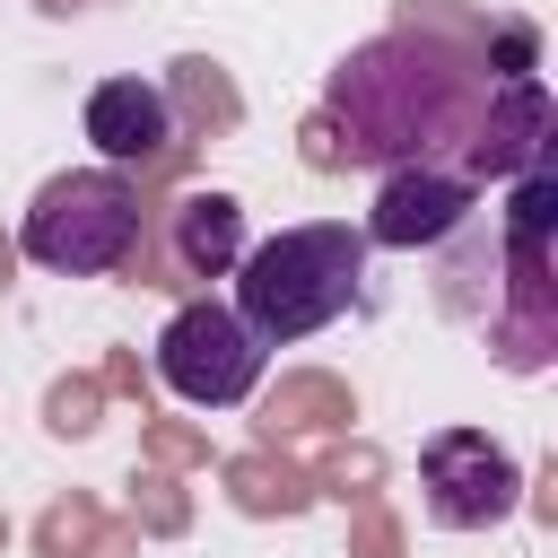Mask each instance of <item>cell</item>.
Here are the masks:
<instances>
[{
	"label": "cell",
	"instance_id": "1",
	"mask_svg": "<svg viewBox=\"0 0 558 558\" xmlns=\"http://www.w3.org/2000/svg\"><path fill=\"white\" fill-rule=\"evenodd\" d=\"M331 113L349 122L357 157H392V166H436L445 140L480 131V96L471 70L418 35H375L331 70Z\"/></svg>",
	"mask_w": 558,
	"mask_h": 558
},
{
	"label": "cell",
	"instance_id": "2",
	"mask_svg": "<svg viewBox=\"0 0 558 558\" xmlns=\"http://www.w3.org/2000/svg\"><path fill=\"white\" fill-rule=\"evenodd\" d=\"M366 235L349 218H305V227H279L270 244H253L235 262V323L279 349V340H314L323 323H340L357 305V279H366Z\"/></svg>",
	"mask_w": 558,
	"mask_h": 558
},
{
	"label": "cell",
	"instance_id": "3",
	"mask_svg": "<svg viewBox=\"0 0 558 558\" xmlns=\"http://www.w3.org/2000/svg\"><path fill=\"white\" fill-rule=\"evenodd\" d=\"M26 262L35 270H61V279H105L140 253V183L122 166H70L52 174L35 201H26V227H17Z\"/></svg>",
	"mask_w": 558,
	"mask_h": 558
},
{
	"label": "cell",
	"instance_id": "4",
	"mask_svg": "<svg viewBox=\"0 0 558 558\" xmlns=\"http://www.w3.org/2000/svg\"><path fill=\"white\" fill-rule=\"evenodd\" d=\"M262 357L270 349L235 323V305H209V296L166 314V331H157V384L192 410H235L262 384Z\"/></svg>",
	"mask_w": 558,
	"mask_h": 558
},
{
	"label": "cell",
	"instance_id": "5",
	"mask_svg": "<svg viewBox=\"0 0 558 558\" xmlns=\"http://www.w3.org/2000/svg\"><path fill=\"white\" fill-rule=\"evenodd\" d=\"M418 480H427V514L445 532H480V523H506L514 514V453L488 436V427H436L427 453H418Z\"/></svg>",
	"mask_w": 558,
	"mask_h": 558
},
{
	"label": "cell",
	"instance_id": "6",
	"mask_svg": "<svg viewBox=\"0 0 558 558\" xmlns=\"http://www.w3.org/2000/svg\"><path fill=\"white\" fill-rule=\"evenodd\" d=\"M462 218H471V174H453V166H392L384 192H375V218L357 235L392 244V253H418V244H445Z\"/></svg>",
	"mask_w": 558,
	"mask_h": 558
},
{
	"label": "cell",
	"instance_id": "7",
	"mask_svg": "<svg viewBox=\"0 0 558 558\" xmlns=\"http://www.w3.org/2000/svg\"><path fill=\"white\" fill-rule=\"evenodd\" d=\"M87 140L105 166H157L174 148V105L157 78H105L87 96Z\"/></svg>",
	"mask_w": 558,
	"mask_h": 558
},
{
	"label": "cell",
	"instance_id": "8",
	"mask_svg": "<svg viewBox=\"0 0 558 558\" xmlns=\"http://www.w3.org/2000/svg\"><path fill=\"white\" fill-rule=\"evenodd\" d=\"M541 148H549V96H541V78H514V87L488 105V122H480L471 157H480V166H497V174H532V166H541Z\"/></svg>",
	"mask_w": 558,
	"mask_h": 558
},
{
	"label": "cell",
	"instance_id": "9",
	"mask_svg": "<svg viewBox=\"0 0 558 558\" xmlns=\"http://www.w3.org/2000/svg\"><path fill=\"white\" fill-rule=\"evenodd\" d=\"M174 253H183L192 270H227V262H244V209H235L227 192H192V201L174 209Z\"/></svg>",
	"mask_w": 558,
	"mask_h": 558
}]
</instances>
